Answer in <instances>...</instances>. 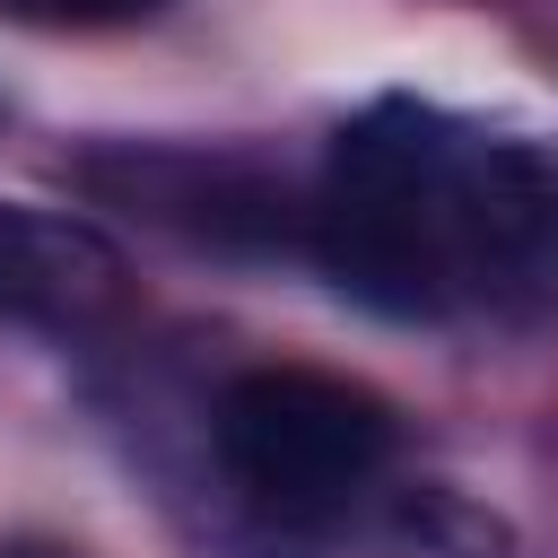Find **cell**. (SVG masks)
I'll list each match as a JSON object with an SVG mask.
<instances>
[{"label":"cell","instance_id":"6da1fadb","mask_svg":"<svg viewBox=\"0 0 558 558\" xmlns=\"http://www.w3.org/2000/svg\"><path fill=\"white\" fill-rule=\"evenodd\" d=\"M453 157L462 131L418 105H375L331 140V174L314 201L323 270L375 314H445L453 279Z\"/></svg>","mask_w":558,"mask_h":558},{"label":"cell","instance_id":"7a4b0ae2","mask_svg":"<svg viewBox=\"0 0 558 558\" xmlns=\"http://www.w3.org/2000/svg\"><path fill=\"white\" fill-rule=\"evenodd\" d=\"M384 453H392V410L349 375L253 366L218 392V462L279 523L349 506L384 471Z\"/></svg>","mask_w":558,"mask_h":558},{"label":"cell","instance_id":"3957f363","mask_svg":"<svg viewBox=\"0 0 558 558\" xmlns=\"http://www.w3.org/2000/svg\"><path fill=\"white\" fill-rule=\"evenodd\" d=\"M453 279L462 305L532 314L558 296V166L523 140H471L453 157Z\"/></svg>","mask_w":558,"mask_h":558},{"label":"cell","instance_id":"277c9868","mask_svg":"<svg viewBox=\"0 0 558 558\" xmlns=\"http://www.w3.org/2000/svg\"><path fill=\"white\" fill-rule=\"evenodd\" d=\"M122 253L70 218V209H26L0 201V314L52 323V331H87L122 305Z\"/></svg>","mask_w":558,"mask_h":558},{"label":"cell","instance_id":"5b68a950","mask_svg":"<svg viewBox=\"0 0 558 558\" xmlns=\"http://www.w3.org/2000/svg\"><path fill=\"white\" fill-rule=\"evenodd\" d=\"M26 17H131V9H157V0H9Z\"/></svg>","mask_w":558,"mask_h":558},{"label":"cell","instance_id":"8992f818","mask_svg":"<svg viewBox=\"0 0 558 558\" xmlns=\"http://www.w3.org/2000/svg\"><path fill=\"white\" fill-rule=\"evenodd\" d=\"M0 558H61V549H0Z\"/></svg>","mask_w":558,"mask_h":558}]
</instances>
